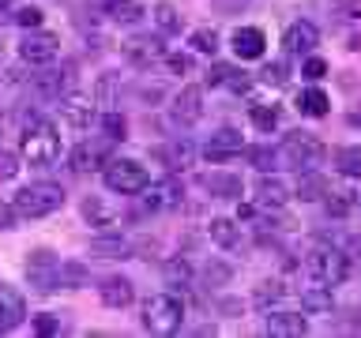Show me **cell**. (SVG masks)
<instances>
[{
  "label": "cell",
  "instance_id": "6da1fadb",
  "mask_svg": "<svg viewBox=\"0 0 361 338\" xmlns=\"http://www.w3.org/2000/svg\"><path fill=\"white\" fill-rule=\"evenodd\" d=\"M19 158L27 165H53L56 158H61V135L49 120H30L27 132H23L19 139Z\"/></svg>",
  "mask_w": 361,
  "mask_h": 338
},
{
  "label": "cell",
  "instance_id": "7a4b0ae2",
  "mask_svg": "<svg viewBox=\"0 0 361 338\" xmlns=\"http://www.w3.org/2000/svg\"><path fill=\"white\" fill-rule=\"evenodd\" d=\"M11 207H16L19 218H45V214L64 207V188L53 184V180H38V184L19 188L16 199H11Z\"/></svg>",
  "mask_w": 361,
  "mask_h": 338
},
{
  "label": "cell",
  "instance_id": "3957f363",
  "mask_svg": "<svg viewBox=\"0 0 361 338\" xmlns=\"http://www.w3.org/2000/svg\"><path fill=\"white\" fill-rule=\"evenodd\" d=\"M102 173H106V188L121 192V196H140V192H147V184H151L147 165H140L135 158H109Z\"/></svg>",
  "mask_w": 361,
  "mask_h": 338
},
{
  "label": "cell",
  "instance_id": "277c9868",
  "mask_svg": "<svg viewBox=\"0 0 361 338\" xmlns=\"http://www.w3.org/2000/svg\"><path fill=\"white\" fill-rule=\"evenodd\" d=\"M180 320H185V308L173 293H154V297L143 301V327L151 334H173Z\"/></svg>",
  "mask_w": 361,
  "mask_h": 338
},
{
  "label": "cell",
  "instance_id": "5b68a950",
  "mask_svg": "<svg viewBox=\"0 0 361 338\" xmlns=\"http://www.w3.org/2000/svg\"><path fill=\"white\" fill-rule=\"evenodd\" d=\"M309 275L324 286H338L350 275V259L346 252H335V248H312L309 252Z\"/></svg>",
  "mask_w": 361,
  "mask_h": 338
},
{
  "label": "cell",
  "instance_id": "8992f818",
  "mask_svg": "<svg viewBox=\"0 0 361 338\" xmlns=\"http://www.w3.org/2000/svg\"><path fill=\"white\" fill-rule=\"evenodd\" d=\"M27 282L42 293L61 286V259H56V252H49V248H34V252L27 256Z\"/></svg>",
  "mask_w": 361,
  "mask_h": 338
},
{
  "label": "cell",
  "instance_id": "52a82bcc",
  "mask_svg": "<svg viewBox=\"0 0 361 338\" xmlns=\"http://www.w3.org/2000/svg\"><path fill=\"white\" fill-rule=\"evenodd\" d=\"M275 154H279V165L305 169V165H312L316 158H320V143H316L312 135H305V132H286V143H282Z\"/></svg>",
  "mask_w": 361,
  "mask_h": 338
},
{
  "label": "cell",
  "instance_id": "ba28073f",
  "mask_svg": "<svg viewBox=\"0 0 361 338\" xmlns=\"http://www.w3.org/2000/svg\"><path fill=\"white\" fill-rule=\"evenodd\" d=\"M56 53H61V38L56 34H49V30H30L27 38L19 42V56L27 64H34V68H45V64H53L56 61Z\"/></svg>",
  "mask_w": 361,
  "mask_h": 338
},
{
  "label": "cell",
  "instance_id": "9c48e42d",
  "mask_svg": "<svg viewBox=\"0 0 361 338\" xmlns=\"http://www.w3.org/2000/svg\"><path fill=\"white\" fill-rule=\"evenodd\" d=\"M106 162H109V139H83L68 154L72 173H94V169H106Z\"/></svg>",
  "mask_w": 361,
  "mask_h": 338
},
{
  "label": "cell",
  "instance_id": "30bf717a",
  "mask_svg": "<svg viewBox=\"0 0 361 338\" xmlns=\"http://www.w3.org/2000/svg\"><path fill=\"white\" fill-rule=\"evenodd\" d=\"M316 42H320V30H316V23H309V19L290 23L286 34H282V49H286V56H309L316 49Z\"/></svg>",
  "mask_w": 361,
  "mask_h": 338
},
{
  "label": "cell",
  "instance_id": "8fae6325",
  "mask_svg": "<svg viewBox=\"0 0 361 338\" xmlns=\"http://www.w3.org/2000/svg\"><path fill=\"white\" fill-rule=\"evenodd\" d=\"M166 49H162V42L154 38V34H132L128 42H124V61L128 64H154V61H162Z\"/></svg>",
  "mask_w": 361,
  "mask_h": 338
},
{
  "label": "cell",
  "instance_id": "7c38bea8",
  "mask_svg": "<svg viewBox=\"0 0 361 338\" xmlns=\"http://www.w3.org/2000/svg\"><path fill=\"white\" fill-rule=\"evenodd\" d=\"M230 45H233V53L241 56V61H259L264 49H267V38H264L259 27H237L230 34Z\"/></svg>",
  "mask_w": 361,
  "mask_h": 338
},
{
  "label": "cell",
  "instance_id": "4fadbf2b",
  "mask_svg": "<svg viewBox=\"0 0 361 338\" xmlns=\"http://www.w3.org/2000/svg\"><path fill=\"white\" fill-rule=\"evenodd\" d=\"M200 113H203V90L200 87H185L173 98V106H169V117H173L177 124H185V128L200 120Z\"/></svg>",
  "mask_w": 361,
  "mask_h": 338
},
{
  "label": "cell",
  "instance_id": "5bb4252c",
  "mask_svg": "<svg viewBox=\"0 0 361 338\" xmlns=\"http://www.w3.org/2000/svg\"><path fill=\"white\" fill-rule=\"evenodd\" d=\"M267 334H275V338H301V334H309V320H305L301 312L275 308L267 315Z\"/></svg>",
  "mask_w": 361,
  "mask_h": 338
},
{
  "label": "cell",
  "instance_id": "9a60e30c",
  "mask_svg": "<svg viewBox=\"0 0 361 338\" xmlns=\"http://www.w3.org/2000/svg\"><path fill=\"white\" fill-rule=\"evenodd\" d=\"M98 297H102V304H109V308H128L135 301V289L124 275H109V278H102Z\"/></svg>",
  "mask_w": 361,
  "mask_h": 338
},
{
  "label": "cell",
  "instance_id": "2e32d148",
  "mask_svg": "<svg viewBox=\"0 0 361 338\" xmlns=\"http://www.w3.org/2000/svg\"><path fill=\"white\" fill-rule=\"evenodd\" d=\"M286 199H290V192H286V184H282L279 177L264 173V177L256 180V207H267V211H282V207H286Z\"/></svg>",
  "mask_w": 361,
  "mask_h": 338
},
{
  "label": "cell",
  "instance_id": "e0dca14e",
  "mask_svg": "<svg viewBox=\"0 0 361 338\" xmlns=\"http://www.w3.org/2000/svg\"><path fill=\"white\" fill-rule=\"evenodd\" d=\"M241 146H245V139H241V132H237V128H219L211 135V143L203 146V154H207L211 162H222V158L237 154Z\"/></svg>",
  "mask_w": 361,
  "mask_h": 338
},
{
  "label": "cell",
  "instance_id": "ac0fdd59",
  "mask_svg": "<svg viewBox=\"0 0 361 338\" xmlns=\"http://www.w3.org/2000/svg\"><path fill=\"white\" fill-rule=\"evenodd\" d=\"M90 252L102 256V259H128L135 252V244L128 241V237H121V233H102L90 241Z\"/></svg>",
  "mask_w": 361,
  "mask_h": 338
},
{
  "label": "cell",
  "instance_id": "d6986e66",
  "mask_svg": "<svg viewBox=\"0 0 361 338\" xmlns=\"http://www.w3.org/2000/svg\"><path fill=\"white\" fill-rule=\"evenodd\" d=\"M158 158L166 162L169 173H180V169H188L192 162H196V146L185 143V139H177V143H166V146H158L154 151Z\"/></svg>",
  "mask_w": 361,
  "mask_h": 338
},
{
  "label": "cell",
  "instance_id": "ffe728a7",
  "mask_svg": "<svg viewBox=\"0 0 361 338\" xmlns=\"http://www.w3.org/2000/svg\"><path fill=\"white\" fill-rule=\"evenodd\" d=\"M207 83L211 87H230V90H237V94H245V90L252 87V75H245L241 68H233V64H214Z\"/></svg>",
  "mask_w": 361,
  "mask_h": 338
},
{
  "label": "cell",
  "instance_id": "44dd1931",
  "mask_svg": "<svg viewBox=\"0 0 361 338\" xmlns=\"http://www.w3.org/2000/svg\"><path fill=\"white\" fill-rule=\"evenodd\" d=\"M301 308H305V312H316V315L331 312V308H335L331 286H324V282H312V286H305V289H301Z\"/></svg>",
  "mask_w": 361,
  "mask_h": 338
},
{
  "label": "cell",
  "instance_id": "7402d4cb",
  "mask_svg": "<svg viewBox=\"0 0 361 338\" xmlns=\"http://www.w3.org/2000/svg\"><path fill=\"white\" fill-rule=\"evenodd\" d=\"M293 196L305 199V203H316L327 196V177L316 173V169H305V173L298 177V188H293Z\"/></svg>",
  "mask_w": 361,
  "mask_h": 338
},
{
  "label": "cell",
  "instance_id": "603a6c76",
  "mask_svg": "<svg viewBox=\"0 0 361 338\" xmlns=\"http://www.w3.org/2000/svg\"><path fill=\"white\" fill-rule=\"evenodd\" d=\"M162 270H166V286H173V289H188L196 282V270H192L185 256H169Z\"/></svg>",
  "mask_w": 361,
  "mask_h": 338
},
{
  "label": "cell",
  "instance_id": "cb8c5ba5",
  "mask_svg": "<svg viewBox=\"0 0 361 338\" xmlns=\"http://www.w3.org/2000/svg\"><path fill=\"white\" fill-rule=\"evenodd\" d=\"M23 315H27L23 301L16 297V293L0 289V331H16V327L23 323Z\"/></svg>",
  "mask_w": 361,
  "mask_h": 338
},
{
  "label": "cell",
  "instance_id": "d4e9b609",
  "mask_svg": "<svg viewBox=\"0 0 361 338\" xmlns=\"http://www.w3.org/2000/svg\"><path fill=\"white\" fill-rule=\"evenodd\" d=\"M298 109L305 113V117H327V109H331V101H327V94L320 87H305L301 94H298Z\"/></svg>",
  "mask_w": 361,
  "mask_h": 338
},
{
  "label": "cell",
  "instance_id": "484cf974",
  "mask_svg": "<svg viewBox=\"0 0 361 338\" xmlns=\"http://www.w3.org/2000/svg\"><path fill=\"white\" fill-rule=\"evenodd\" d=\"M241 177H237V173H211L207 177V192H211V196H219V199H237V196H241Z\"/></svg>",
  "mask_w": 361,
  "mask_h": 338
},
{
  "label": "cell",
  "instance_id": "4316f807",
  "mask_svg": "<svg viewBox=\"0 0 361 338\" xmlns=\"http://www.w3.org/2000/svg\"><path fill=\"white\" fill-rule=\"evenodd\" d=\"M320 203H324V211L331 214V218H346V214L354 211V192L350 188H327V196Z\"/></svg>",
  "mask_w": 361,
  "mask_h": 338
},
{
  "label": "cell",
  "instance_id": "83f0119b",
  "mask_svg": "<svg viewBox=\"0 0 361 338\" xmlns=\"http://www.w3.org/2000/svg\"><path fill=\"white\" fill-rule=\"evenodd\" d=\"M106 15H109L113 23H124V27H132V23H140L143 4H140V0H109V4H106Z\"/></svg>",
  "mask_w": 361,
  "mask_h": 338
},
{
  "label": "cell",
  "instance_id": "f1b7e54d",
  "mask_svg": "<svg viewBox=\"0 0 361 338\" xmlns=\"http://www.w3.org/2000/svg\"><path fill=\"white\" fill-rule=\"evenodd\" d=\"M61 113H64V120L72 124L75 132H87L90 124H94V109H90L87 101H64Z\"/></svg>",
  "mask_w": 361,
  "mask_h": 338
},
{
  "label": "cell",
  "instance_id": "f546056e",
  "mask_svg": "<svg viewBox=\"0 0 361 338\" xmlns=\"http://www.w3.org/2000/svg\"><path fill=\"white\" fill-rule=\"evenodd\" d=\"M211 241L219 244V248H233L237 241H241L237 222H233V218H214V222H211Z\"/></svg>",
  "mask_w": 361,
  "mask_h": 338
},
{
  "label": "cell",
  "instance_id": "4dcf8cb0",
  "mask_svg": "<svg viewBox=\"0 0 361 338\" xmlns=\"http://www.w3.org/2000/svg\"><path fill=\"white\" fill-rule=\"evenodd\" d=\"M335 165H338V173H346V177H361V146H338Z\"/></svg>",
  "mask_w": 361,
  "mask_h": 338
},
{
  "label": "cell",
  "instance_id": "1f68e13d",
  "mask_svg": "<svg viewBox=\"0 0 361 338\" xmlns=\"http://www.w3.org/2000/svg\"><path fill=\"white\" fill-rule=\"evenodd\" d=\"M98 124H102V132H106V139H109V143L128 139V120H124L121 113H102Z\"/></svg>",
  "mask_w": 361,
  "mask_h": 338
},
{
  "label": "cell",
  "instance_id": "d6a6232c",
  "mask_svg": "<svg viewBox=\"0 0 361 338\" xmlns=\"http://www.w3.org/2000/svg\"><path fill=\"white\" fill-rule=\"evenodd\" d=\"M248 120H252L259 132H275L279 128V106H252L248 109Z\"/></svg>",
  "mask_w": 361,
  "mask_h": 338
},
{
  "label": "cell",
  "instance_id": "836d02e7",
  "mask_svg": "<svg viewBox=\"0 0 361 338\" xmlns=\"http://www.w3.org/2000/svg\"><path fill=\"white\" fill-rule=\"evenodd\" d=\"M154 23H158V30H162V34H177L180 30V15H177L173 4H158L154 8Z\"/></svg>",
  "mask_w": 361,
  "mask_h": 338
},
{
  "label": "cell",
  "instance_id": "e575fe53",
  "mask_svg": "<svg viewBox=\"0 0 361 338\" xmlns=\"http://www.w3.org/2000/svg\"><path fill=\"white\" fill-rule=\"evenodd\" d=\"M192 49H196V53H203V56H211L214 49H219V34H214V30H207V27H200V30H192Z\"/></svg>",
  "mask_w": 361,
  "mask_h": 338
},
{
  "label": "cell",
  "instance_id": "d590c367",
  "mask_svg": "<svg viewBox=\"0 0 361 338\" xmlns=\"http://www.w3.org/2000/svg\"><path fill=\"white\" fill-rule=\"evenodd\" d=\"M248 162H252L259 173H271V169H279V154L271 151V146H252V151H248Z\"/></svg>",
  "mask_w": 361,
  "mask_h": 338
},
{
  "label": "cell",
  "instance_id": "8d00e7d4",
  "mask_svg": "<svg viewBox=\"0 0 361 338\" xmlns=\"http://www.w3.org/2000/svg\"><path fill=\"white\" fill-rule=\"evenodd\" d=\"M279 297H286V286H282V282H275V278H271V282H264V286H259L256 289V304H259V308H267V304H275Z\"/></svg>",
  "mask_w": 361,
  "mask_h": 338
},
{
  "label": "cell",
  "instance_id": "74e56055",
  "mask_svg": "<svg viewBox=\"0 0 361 338\" xmlns=\"http://www.w3.org/2000/svg\"><path fill=\"white\" fill-rule=\"evenodd\" d=\"M259 79H264L267 87H282L290 79V68H286V61H271V64H264V72H259Z\"/></svg>",
  "mask_w": 361,
  "mask_h": 338
},
{
  "label": "cell",
  "instance_id": "f35d334b",
  "mask_svg": "<svg viewBox=\"0 0 361 338\" xmlns=\"http://www.w3.org/2000/svg\"><path fill=\"white\" fill-rule=\"evenodd\" d=\"M83 218H87L90 225H109V211L102 207V199L87 196V199H83Z\"/></svg>",
  "mask_w": 361,
  "mask_h": 338
},
{
  "label": "cell",
  "instance_id": "ab89813d",
  "mask_svg": "<svg viewBox=\"0 0 361 338\" xmlns=\"http://www.w3.org/2000/svg\"><path fill=\"white\" fill-rule=\"evenodd\" d=\"M90 275H87V267L83 263H61V286H83Z\"/></svg>",
  "mask_w": 361,
  "mask_h": 338
},
{
  "label": "cell",
  "instance_id": "60d3db41",
  "mask_svg": "<svg viewBox=\"0 0 361 338\" xmlns=\"http://www.w3.org/2000/svg\"><path fill=\"white\" fill-rule=\"evenodd\" d=\"M11 19H16V23H19L23 30H38L42 23H45L42 8H30V4H27V8H19V11H16V15H11Z\"/></svg>",
  "mask_w": 361,
  "mask_h": 338
},
{
  "label": "cell",
  "instance_id": "b9f144b4",
  "mask_svg": "<svg viewBox=\"0 0 361 338\" xmlns=\"http://www.w3.org/2000/svg\"><path fill=\"white\" fill-rule=\"evenodd\" d=\"M301 75L309 79V83H320V79L327 75V61H324V56H309L305 68H301Z\"/></svg>",
  "mask_w": 361,
  "mask_h": 338
},
{
  "label": "cell",
  "instance_id": "7bdbcfd3",
  "mask_svg": "<svg viewBox=\"0 0 361 338\" xmlns=\"http://www.w3.org/2000/svg\"><path fill=\"white\" fill-rule=\"evenodd\" d=\"M16 173H19V154L0 151V180H16Z\"/></svg>",
  "mask_w": 361,
  "mask_h": 338
},
{
  "label": "cell",
  "instance_id": "ee69618b",
  "mask_svg": "<svg viewBox=\"0 0 361 338\" xmlns=\"http://www.w3.org/2000/svg\"><path fill=\"white\" fill-rule=\"evenodd\" d=\"M230 278H233V270L226 267V263H219V259H214V263H207V286H226Z\"/></svg>",
  "mask_w": 361,
  "mask_h": 338
},
{
  "label": "cell",
  "instance_id": "f6af8a7d",
  "mask_svg": "<svg viewBox=\"0 0 361 338\" xmlns=\"http://www.w3.org/2000/svg\"><path fill=\"white\" fill-rule=\"evenodd\" d=\"M166 68H169V72H177V75H192V56L169 53V56H166Z\"/></svg>",
  "mask_w": 361,
  "mask_h": 338
},
{
  "label": "cell",
  "instance_id": "bcb514c9",
  "mask_svg": "<svg viewBox=\"0 0 361 338\" xmlns=\"http://www.w3.org/2000/svg\"><path fill=\"white\" fill-rule=\"evenodd\" d=\"M211 8L219 11V15H241L248 8V0H211Z\"/></svg>",
  "mask_w": 361,
  "mask_h": 338
},
{
  "label": "cell",
  "instance_id": "7dc6e473",
  "mask_svg": "<svg viewBox=\"0 0 361 338\" xmlns=\"http://www.w3.org/2000/svg\"><path fill=\"white\" fill-rule=\"evenodd\" d=\"M34 331H38V334H56V331H61V323H56V315L42 312V315H34Z\"/></svg>",
  "mask_w": 361,
  "mask_h": 338
},
{
  "label": "cell",
  "instance_id": "c3c4849f",
  "mask_svg": "<svg viewBox=\"0 0 361 338\" xmlns=\"http://www.w3.org/2000/svg\"><path fill=\"white\" fill-rule=\"evenodd\" d=\"M16 218H19L16 207H11V203H0V233L11 230V225H16Z\"/></svg>",
  "mask_w": 361,
  "mask_h": 338
},
{
  "label": "cell",
  "instance_id": "681fc988",
  "mask_svg": "<svg viewBox=\"0 0 361 338\" xmlns=\"http://www.w3.org/2000/svg\"><path fill=\"white\" fill-rule=\"evenodd\" d=\"M346 259H361V233H354V237H346Z\"/></svg>",
  "mask_w": 361,
  "mask_h": 338
},
{
  "label": "cell",
  "instance_id": "f907efd6",
  "mask_svg": "<svg viewBox=\"0 0 361 338\" xmlns=\"http://www.w3.org/2000/svg\"><path fill=\"white\" fill-rule=\"evenodd\" d=\"M11 15H16V11L8 8V0H0V27H4V23H11Z\"/></svg>",
  "mask_w": 361,
  "mask_h": 338
},
{
  "label": "cell",
  "instance_id": "816d5d0a",
  "mask_svg": "<svg viewBox=\"0 0 361 338\" xmlns=\"http://www.w3.org/2000/svg\"><path fill=\"white\" fill-rule=\"evenodd\" d=\"M237 214H241V218H252L256 207H252V203H241V211H237Z\"/></svg>",
  "mask_w": 361,
  "mask_h": 338
}]
</instances>
